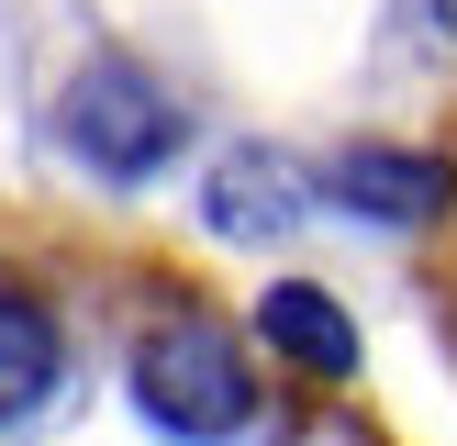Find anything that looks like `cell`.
<instances>
[{
    "mask_svg": "<svg viewBox=\"0 0 457 446\" xmlns=\"http://www.w3.org/2000/svg\"><path fill=\"white\" fill-rule=\"evenodd\" d=\"M324 201H346L369 223H446L457 212V168L446 156H413V145H346L324 168Z\"/></svg>",
    "mask_w": 457,
    "mask_h": 446,
    "instance_id": "obj_3",
    "label": "cell"
},
{
    "mask_svg": "<svg viewBox=\"0 0 457 446\" xmlns=\"http://www.w3.org/2000/svg\"><path fill=\"white\" fill-rule=\"evenodd\" d=\"M56 368H67V334H56V312H45V290L0 279V424L45 413Z\"/></svg>",
    "mask_w": 457,
    "mask_h": 446,
    "instance_id": "obj_4",
    "label": "cell"
},
{
    "mask_svg": "<svg viewBox=\"0 0 457 446\" xmlns=\"http://www.w3.org/2000/svg\"><path fill=\"white\" fill-rule=\"evenodd\" d=\"M134 401H145V424H168L179 446H223L257 413V379H245V346L212 312H156V324L134 334Z\"/></svg>",
    "mask_w": 457,
    "mask_h": 446,
    "instance_id": "obj_1",
    "label": "cell"
},
{
    "mask_svg": "<svg viewBox=\"0 0 457 446\" xmlns=\"http://www.w3.org/2000/svg\"><path fill=\"white\" fill-rule=\"evenodd\" d=\"M257 324H268V346L279 357H302V368H324V379H346L357 368V334H346V312L324 301V290H302V279H279L257 301Z\"/></svg>",
    "mask_w": 457,
    "mask_h": 446,
    "instance_id": "obj_5",
    "label": "cell"
},
{
    "mask_svg": "<svg viewBox=\"0 0 457 446\" xmlns=\"http://www.w3.org/2000/svg\"><path fill=\"white\" fill-rule=\"evenodd\" d=\"M290 201H302V190H290V168H279V156H223L201 212H212L223 235H279V223H290Z\"/></svg>",
    "mask_w": 457,
    "mask_h": 446,
    "instance_id": "obj_6",
    "label": "cell"
},
{
    "mask_svg": "<svg viewBox=\"0 0 457 446\" xmlns=\"http://www.w3.org/2000/svg\"><path fill=\"white\" fill-rule=\"evenodd\" d=\"M56 134H67V156H89V168H112V178H145L156 156H179V101L145 78V67L101 56V67H79V78H67V101H56Z\"/></svg>",
    "mask_w": 457,
    "mask_h": 446,
    "instance_id": "obj_2",
    "label": "cell"
}]
</instances>
